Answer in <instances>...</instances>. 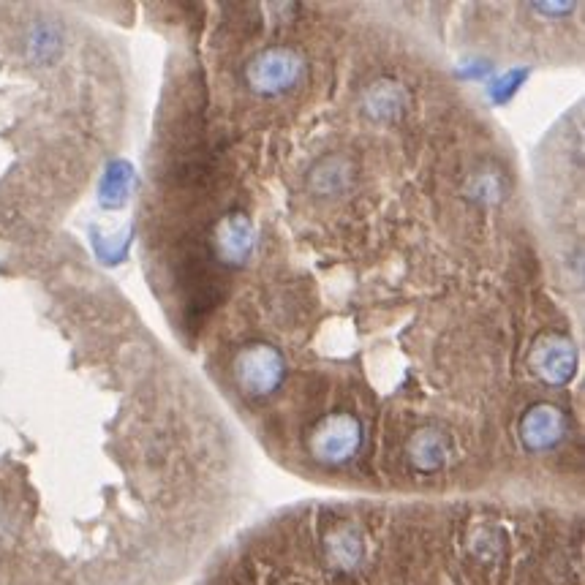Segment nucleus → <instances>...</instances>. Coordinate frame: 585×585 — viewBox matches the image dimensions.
<instances>
[{
  "mask_svg": "<svg viewBox=\"0 0 585 585\" xmlns=\"http://www.w3.org/2000/svg\"><path fill=\"white\" fill-rule=\"evenodd\" d=\"M251 226L245 221L243 215H232L224 226H221V234H218V245H221V254L229 259V262H240L245 259V254L251 251Z\"/></svg>",
  "mask_w": 585,
  "mask_h": 585,
  "instance_id": "6",
  "label": "nucleus"
},
{
  "mask_svg": "<svg viewBox=\"0 0 585 585\" xmlns=\"http://www.w3.org/2000/svg\"><path fill=\"white\" fill-rule=\"evenodd\" d=\"M234 379H237L245 395L259 398V395L273 392L283 379L281 354L273 346H267V343L248 346L234 362Z\"/></svg>",
  "mask_w": 585,
  "mask_h": 585,
  "instance_id": "2",
  "label": "nucleus"
},
{
  "mask_svg": "<svg viewBox=\"0 0 585 585\" xmlns=\"http://www.w3.org/2000/svg\"><path fill=\"white\" fill-rule=\"evenodd\" d=\"M300 74H303V58L286 47L267 49L248 66L251 88L264 93V96L289 90L300 79Z\"/></svg>",
  "mask_w": 585,
  "mask_h": 585,
  "instance_id": "3",
  "label": "nucleus"
},
{
  "mask_svg": "<svg viewBox=\"0 0 585 585\" xmlns=\"http://www.w3.org/2000/svg\"><path fill=\"white\" fill-rule=\"evenodd\" d=\"M409 455H411V463L420 468V471H436V468L444 463L447 449H444V441H441L439 433L425 430V433H420L417 439L411 441Z\"/></svg>",
  "mask_w": 585,
  "mask_h": 585,
  "instance_id": "7",
  "label": "nucleus"
},
{
  "mask_svg": "<svg viewBox=\"0 0 585 585\" xmlns=\"http://www.w3.org/2000/svg\"><path fill=\"white\" fill-rule=\"evenodd\" d=\"M330 556L335 564L354 566L362 558V542L354 531H338L330 542Z\"/></svg>",
  "mask_w": 585,
  "mask_h": 585,
  "instance_id": "10",
  "label": "nucleus"
},
{
  "mask_svg": "<svg viewBox=\"0 0 585 585\" xmlns=\"http://www.w3.org/2000/svg\"><path fill=\"white\" fill-rule=\"evenodd\" d=\"M537 371L547 381H566L575 368V351L569 349V343L561 338H550L537 349Z\"/></svg>",
  "mask_w": 585,
  "mask_h": 585,
  "instance_id": "5",
  "label": "nucleus"
},
{
  "mask_svg": "<svg viewBox=\"0 0 585 585\" xmlns=\"http://www.w3.org/2000/svg\"><path fill=\"white\" fill-rule=\"evenodd\" d=\"M308 447H311L313 458L324 466H341L360 452V422L354 420L351 414H332L313 428Z\"/></svg>",
  "mask_w": 585,
  "mask_h": 585,
  "instance_id": "1",
  "label": "nucleus"
},
{
  "mask_svg": "<svg viewBox=\"0 0 585 585\" xmlns=\"http://www.w3.org/2000/svg\"><path fill=\"white\" fill-rule=\"evenodd\" d=\"M128 180H131V172H128V166L117 164L112 166L104 177V186H101V202L109 207L123 205V199H126V188Z\"/></svg>",
  "mask_w": 585,
  "mask_h": 585,
  "instance_id": "9",
  "label": "nucleus"
},
{
  "mask_svg": "<svg viewBox=\"0 0 585 585\" xmlns=\"http://www.w3.org/2000/svg\"><path fill=\"white\" fill-rule=\"evenodd\" d=\"M520 433H523V441H526L528 449L542 452V449L556 447L566 433L564 414L553 409V406H537V409L526 414Z\"/></svg>",
  "mask_w": 585,
  "mask_h": 585,
  "instance_id": "4",
  "label": "nucleus"
},
{
  "mask_svg": "<svg viewBox=\"0 0 585 585\" xmlns=\"http://www.w3.org/2000/svg\"><path fill=\"white\" fill-rule=\"evenodd\" d=\"M349 180V164L343 158H330L327 164L316 166L313 172V188L319 194H332V191H341Z\"/></svg>",
  "mask_w": 585,
  "mask_h": 585,
  "instance_id": "8",
  "label": "nucleus"
}]
</instances>
